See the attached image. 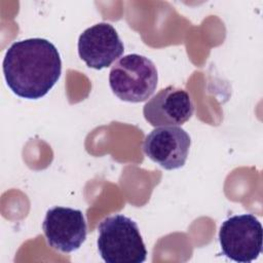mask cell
I'll list each match as a JSON object with an SVG mask.
<instances>
[{"mask_svg":"<svg viewBox=\"0 0 263 263\" xmlns=\"http://www.w3.org/2000/svg\"><path fill=\"white\" fill-rule=\"evenodd\" d=\"M262 225L252 214L228 218L219 231L223 255L235 262L250 263L257 259L262 252Z\"/></svg>","mask_w":263,"mask_h":263,"instance_id":"obj_4","label":"cell"},{"mask_svg":"<svg viewBox=\"0 0 263 263\" xmlns=\"http://www.w3.org/2000/svg\"><path fill=\"white\" fill-rule=\"evenodd\" d=\"M42 229L49 247L62 253L78 250L86 239L87 227L80 210L53 206L46 212Z\"/></svg>","mask_w":263,"mask_h":263,"instance_id":"obj_5","label":"cell"},{"mask_svg":"<svg viewBox=\"0 0 263 263\" xmlns=\"http://www.w3.org/2000/svg\"><path fill=\"white\" fill-rule=\"evenodd\" d=\"M194 112L190 95L168 85L160 89L143 107V115L152 126H176L188 121Z\"/></svg>","mask_w":263,"mask_h":263,"instance_id":"obj_8","label":"cell"},{"mask_svg":"<svg viewBox=\"0 0 263 263\" xmlns=\"http://www.w3.org/2000/svg\"><path fill=\"white\" fill-rule=\"evenodd\" d=\"M98 250L107 263H142L147 250L137 223L116 214L105 218L98 227Z\"/></svg>","mask_w":263,"mask_h":263,"instance_id":"obj_2","label":"cell"},{"mask_svg":"<svg viewBox=\"0 0 263 263\" xmlns=\"http://www.w3.org/2000/svg\"><path fill=\"white\" fill-rule=\"evenodd\" d=\"M124 46L114 27L96 24L84 30L78 39V53L87 67L101 70L120 58Z\"/></svg>","mask_w":263,"mask_h":263,"instance_id":"obj_7","label":"cell"},{"mask_svg":"<svg viewBox=\"0 0 263 263\" xmlns=\"http://www.w3.org/2000/svg\"><path fill=\"white\" fill-rule=\"evenodd\" d=\"M190 145V136L182 127L161 126L146 136L143 151L152 161L172 171L185 164Z\"/></svg>","mask_w":263,"mask_h":263,"instance_id":"obj_6","label":"cell"},{"mask_svg":"<svg viewBox=\"0 0 263 263\" xmlns=\"http://www.w3.org/2000/svg\"><path fill=\"white\" fill-rule=\"evenodd\" d=\"M2 69L8 87L16 96L37 100L44 97L60 79L62 61L51 42L30 38L10 45Z\"/></svg>","mask_w":263,"mask_h":263,"instance_id":"obj_1","label":"cell"},{"mask_svg":"<svg viewBox=\"0 0 263 263\" xmlns=\"http://www.w3.org/2000/svg\"><path fill=\"white\" fill-rule=\"evenodd\" d=\"M157 81V69L153 62L138 53L120 58L109 73V84L113 93L130 103L149 99L156 89Z\"/></svg>","mask_w":263,"mask_h":263,"instance_id":"obj_3","label":"cell"}]
</instances>
